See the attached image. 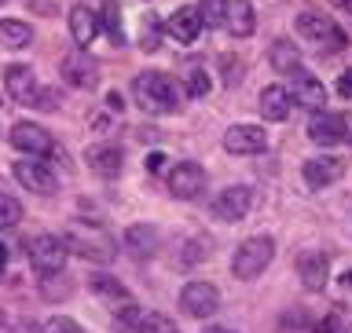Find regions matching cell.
<instances>
[{
    "label": "cell",
    "instance_id": "obj_1",
    "mask_svg": "<svg viewBox=\"0 0 352 333\" xmlns=\"http://www.w3.org/2000/svg\"><path fill=\"white\" fill-rule=\"evenodd\" d=\"M132 95L136 103L147 110V114H173L180 106V88L169 73H158V70H147L132 81Z\"/></svg>",
    "mask_w": 352,
    "mask_h": 333
},
{
    "label": "cell",
    "instance_id": "obj_2",
    "mask_svg": "<svg viewBox=\"0 0 352 333\" xmlns=\"http://www.w3.org/2000/svg\"><path fill=\"white\" fill-rule=\"evenodd\" d=\"M63 242L70 253H77V257H85V260H96V264H107V260L118 257L114 235L103 231L99 224H70L63 231Z\"/></svg>",
    "mask_w": 352,
    "mask_h": 333
},
{
    "label": "cell",
    "instance_id": "obj_3",
    "mask_svg": "<svg viewBox=\"0 0 352 333\" xmlns=\"http://www.w3.org/2000/svg\"><path fill=\"white\" fill-rule=\"evenodd\" d=\"M272 257H275L272 235H253V238H246L235 249V257H231V275L242 279V282H250V279H257V275H264V268L272 264Z\"/></svg>",
    "mask_w": 352,
    "mask_h": 333
},
{
    "label": "cell",
    "instance_id": "obj_4",
    "mask_svg": "<svg viewBox=\"0 0 352 333\" xmlns=\"http://www.w3.org/2000/svg\"><path fill=\"white\" fill-rule=\"evenodd\" d=\"M297 33L323 51H341L349 44L345 30H341L330 15H323V11H301V15H297Z\"/></svg>",
    "mask_w": 352,
    "mask_h": 333
},
{
    "label": "cell",
    "instance_id": "obj_5",
    "mask_svg": "<svg viewBox=\"0 0 352 333\" xmlns=\"http://www.w3.org/2000/svg\"><path fill=\"white\" fill-rule=\"evenodd\" d=\"M26 257L33 264V271H41L44 279H52V275H59L66 268L70 249H66L63 235H37L33 242H26Z\"/></svg>",
    "mask_w": 352,
    "mask_h": 333
},
{
    "label": "cell",
    "instance_id": "obj_6",
    "mask_svg": "<svg viewBox=\"0 0 352 333\" xmlns=\"http://www.w3.org/2000/svg\"><path fill=\"white\" fill-rule=\"evenodd\" d=\"M250 209H253V187H246V183L224 187V191L213 198V216L224 220V224H239V220H246Z\"/></svg>",
    "mask_w": 352,
    "mask_h": 333
},
{
    "label": "cell",
    "instance_id": "obj_7",
    "mask_svg": "<svg viewBox=\"0 0 352 333\" xmlns=\"http://www.w3.org/2000/svg\"><path fill=\"white\" fill-rule=\"evenodd\" d=\"M11 172H15V180L26 187V191H33V194H55V191H59L55 172L44 161H37V158H19Z\"/></svg>",
    "mask_w": 352,
    "mask_h": 333
},
{
    "label": "cell",
    "instance_id": "obj_8",
    "mask_svg": "<svg viewBox=\"0 0 352 333\" xmlns=\"http://www.w3.org/2000/svg\"><path fill=\"white\" fill-rule=\"evenodd\" d=\"M11 147L30 154V158H44L55 150V139L48 136V128L33 125V121H19V125H11Z\"/></svg>",
    "mask_w": 352,
    "mask_h": 333
},
{
    "label": "cell",
    "instance_id": "obj_9",
    "mask_svg": "<svg viewBox=\"0 0 352 333\" xmlns=\"http://www.w3.org/2000/svg\"><path fill=\"white\" fill-rule=\"evenodd\" d=\"M88 290H92L114 315H125V312H132V308H136L132 293L118 282V275H92V279H88Z\"/></svg>",
    "mask_w": 352,
    "mask_h": 333
},
{
    "label": "cell",
    "instance_id": "obj_10",
    "mask_svg": "<svg viewBox=\"0 0 352 333\" xmlns=\"http://www.w3.org/2000/svg\"><path fill=\"white\" fill-rule=\"evenodd\" d=\"M180 308L191 319H209V315H217V308H220V293H217V286H209V282H187L184 286V293H180Z\"/></svg>",
    "mask_w": 352,
    "mask_h": 333
},
{
    "label": "cell",
    "instance_id": "obj_11",
    "mask_svg": "<svg viewBox=\"0 0 352 333\" xmlns=\"http://www.w3.org/2000/svg\"><path fill=\"white\" fill-rule=\"evenodd\" d=\"M206 187V172L198 161H180L176 169L169 172V194L180 198V202H191V198L202 194Z\"/></svg>",
    "mask_w": 352,
    "mask_h": 333
},
{
    "label": "cell",
    "instance_id": "obj_12",
    "mask_svg": "<svg viewBox=\"0 0 352 333\" xmlns=\"http://www.w3.org/2000/svg\"><path fill=\"white\" fill-rule=\"evenodd\" d=\"M308 139L319 143V147H334V143L349 139V117L345 114H316L308 121Z\"/></svg>",
    "mask_w": 352,
    "mask_h": 333
},
{
    "label": "cell",
    "instance_id": "obj_13",
    "mask_svg": "<svg viewBox=\"0 0 352 333\" xmlns=\"http://www.w3.org/2000/svg\"><path fill=\"white\" fill-rule=\"evenodd\" d=\"M297 275H301V286L308 293H319L330 279V260L323 249H305L297 257Z\"/></svg>",
    "mask_w": 352,
    "mask_h": 333
},
{
    "label": "cell",
    "instance_id": "obj_14",
    "mask_svg": "<svg viewBox=\"0 0 352 333\" xmlns=\"http://www.w3.org/2000/svg\"><path fill=\"white\" fill-rule=\"evenodd\" d=\"M118 330L121 333H180L173 319H165L158 312H143V308H132V312L118 315Z\"/></svg>",
    "mask_w": 352,
    "mask_h": 333
},
{
    "label": "cell",
    "instance_id": "obj_15",
    "mask_svg": "<svg viewBox=\"0 0 352 333\" xmlns=\"http://www.w3.org/2000/svg\"><path fill=\"white\" fill-rule=\"evenodd\" d=\"M4 88H8V95L22 106H37V99H41V88H37V81H33V70L22 66V62L4 70Z\"/></svg>",
    "mask_w": 352,
    "mask_h": 333
},
{
    "label": "cell",
    "instance_id": "obj_16",
    "mask_svg": "<svg viewBox=\"0 0 352 333\" xmlns=\"http://www.w3.org/2000/svg\"><path fill=\"white\" fill-rule=\"evenodd\" d=\"M301 176H305V183L312 187V191H323V187L338 183L341 176H345V161L334 158V154H327V158H308Z\"/></svg>",
    "mask_w": 352,
    "mask_h": 333
},
{
    "label": "cell",
    "instance_id": "obj_17",
    "mask_svg": "<svg viewBox=\"0 0 352 333\" xmlns=\"http://www.w3.org/2000/svg\"><path fill=\"white\" fill-rule=\"evenodd\" d=\"M268 147V132L257 125H231L224 132V150L228 154H261Z\"/></svg>",
    "mask_w": 352,
    "mask_h": 333
},
{
    "label": "cell",
    "instance_id": "obj_18",
    "mask_svg": "<svg viewBox=\"0 0 352 333\" xmlns=\"http://www.w3.org/2000/svg\"><path fill=\"white\" fill-rule=\"evenodd\" d=\"M290 77H294V84L286 88V92H290L294 103H301V106H308V110H323V103H327L323 81H319V77H312L308 70H294Z\"/></svg>",
    "mask_w": 352,
    "mask_h": 333
},
{
    "label": "cell",
    "instance_id": "obj_19",
    "mask_svg": "<svg viewBox=\"0 0 352 333\" xmlns=\"http://www.w3.org/2000/svg\"><path fill=\"white\" fill-rule=\"evenodd\" d=\"M165 30L173 33V41H176V44H191V41L198 37V30H202V15H198V8L184 4V8H176L173 15H169Z\"/></svg>",
    "mask_w": 352,
    "mask_h": 333
},
{
    "label": "cell",
    "instance_id": "obj_20",
    "mask_svg": "<svg viewBox=\"0 0 352 333\" xmlns=\"http://www.w3.org/2000/svg\"><path fill=\"white\" fill-rule=\"evenodd\" d=\"M63 77L74 88H96V81H99L96 62L88 59L85 51H70V55H66V59H63Z\"/></svg>",
    "mask_w": 352,
    "mask_h": 333
},
{
    "label": "cell",
    "instance_id": "obj_21",
    "mask_svg": "<svg viewBox=\"0 0 352 333\" xmlns=\"http://www.w3.org/2000/svg\"><path fill=\"white\" fill-rule=\"evenodd\" d=\"M257 19H253V4L250 0H228L224 4V30L231 37H250Z\"/></svg>",
    "mask_w": 352,
    "mask_h": 333
},
{
    "label": "cell",
    "instance_id": "obj_22",
    "mask_svg": "<svg viewBox=\"0 0 352 333\" xmlns=\"http://www.w3.org/2000/svg\"><path fill=\"white\" fill-rule=\"evenodd\" d=\"M88 169H92L96 176H103V180H114V176L121 172V150L110 147V143H99V147H88Z\"/></svg>",
    "mask_w": 352,
    "mask_h": 333
},
{
    "label": "cell",
    "instance_id": "obj_23",
    "mask_svg": "<svg viewBox=\"0 0 352 333\" xmlns=\"http://www.w3.org/2000/svg\"><path fill=\"white\" fill-rule=\"evenodd\" d=\"M96 30H99V19H96L92 8H85V4L70 8V33H74L77 48H88V44L96 41Z\"/></svg>",
    "mask_w": 352,
    "mask_h": 333
},
{
    "label": "cell",
    "instance_id": "obj_24",
    "mask_svg": "<svg viewBox=\"0 0 352 333\" xmlns=\"http://www.w3.org/2000/svg\"><path fill=\"white\" fill-rule=\"evenodd\" d=\"M290 103H294V99H290V92H286L283 84H268L261 92V103L257 106H261V114L268 117V121H283L286 114H290Z\"/></svg>",
    "mask_w": 352,
    "mask_h": 333
},
{
    "label": "cell",
    "instance_id": "obj_25",
    "mask_svg": "<svg viewBox=\"0 0 352 333\" xmlns=\"http://www.w3.org/2000/svg\"><path fill=\"white\" fill-rule=\"evenodd\" d=\"M125 246H129V253H132L136 260H147V257H154V253H158V231H154V227H143V224L129 227Z\"/></svg>",
    "mask_w": 352,
    "mask_h": 333
},
{
    "label": "cell",
    "instance_id": "obj_26",
    "mask_svg": "<svg viewBox=\"0 0 352 333\" xmlns=\"http://www.w3.org/2000/svg\"><path fill=\"white\" fill-rule=\"evenodd\" d=\"M268 62H272V70H279V73H294V70H301V51H297L294 41L279 37L268 48Z\"/></svg>",
    "mask_w": 352,
    "mask_h": 333
},
{
    "label": "cell",
    "instance_id": "obj_27",
    "mask_svg": "<svg viewBox=\"0 0 352 333\" xmlns=\"http://www.w3.org/2000/svg\"><path fill=\"white\" fill-rule=\"evenodd\" d=\"M180 77H184L187 95L206 99V92H209V73H206V62H202V59H187L184 70H180Z\"/></svg>",
    "mask_w": 352,
    "mask_h": 333
},
{
    "label": "cell",
    "instance_id": "obj_28",
    "mask_svg": "<svg viewBox=\"0 0 352 333\" xmlns=\"http://www.w3.org/2000/svg\"><path fill=\"white\" fill-rule=\"evenodd\" d=\"M30 41H33V33H30L26 22H19V19L0 22V44H4V48H26Z\"/></svg>",
    "mask_w": 352,
    "mask_h": 333
},
{
    "label": "cell",
    "instance_id": "obj_29",
    "mask_svg": "<svg viewBox=\"0 0 352 333\" xmlns=\"http://www.w3.org/2000/svg\"><path fill=\"white\" fill-rule=\"evenodd\" d=\"M103 26H107V37L114 41V44H125V30H121L118 0H103Z\"/></svg>",
    "mask_w": 352,
    "mask_h": 333
},
{
    "label": "cell",
    "instance_id": "obj_30",
    "mask_svg": "<svg viewBox=\"0 0 352 333\" xmlns=\"http://www.w3.org/2000/svg\"><path fill=\"white\" fill-rule=\"evenodd\" d=\"M140 48L143 51H158L162 48V26H158V19L147 15L143 19V26H140Z\"/></svg>",
    "mask_w": 352,
    "mask_h": 333
},
{
    "label": "cell",
    "instance_id": "obj_31",
    "mask_svg": "<svg viewBox=\"0 0 352 333\" xmlns=\"http://www.w3.org/2000/svg\"><path fill=\"white\" fill-rule=\"evenodd\" d=\"M19 220H22V205H19L11 194H0V231H4V227H15Z\"/></svg>",
    "mask_w": 352,
    "mask_h": 333
},
{
    "label": "cell",
    "instance_id": "obj_32",
    "mask_svg": "<svg viewBox=\"0 0 352 333\" xmlns=\"http://www.w3.org/2000/svg\"><path fill=\"white\" fill-rule=\"evenodd\" d=\"M224 4L228 0H202V8H198L202 26H224Z\"/></svg>",
    "mask_w": 352,
    "mask_h": 333
},
{
    "label": "cell",
    "instance_id": "obj_33",
    "mask_svg": "<svg viewBox=\"0 0 352 333\" xmlns=\"http://www.w3.org/2000/svg\"><path fill=\"white\" fill-rule=\"evenodd\" d=\"M37 333H81V326H77L70 315H52V319H48V323H44Z\"/></svg>",
    "mask_w": 352,
    "mask_h": 333
},
{
    "label": "cell",
    "instance_id": "obj_34",
    "mask_svg": "<svg viewBox=\"0 0 352 333\" xmlns=\"http://www.w3.org/2000/svg\"><path fill=\"white\" fill-rule=\"evenodd\" d=\"M209 249H213V242L198 235V238H191V242H187V249H184V260H187V264H198L202 257H209Z\"/></svg>",
    "mask_w": 352,
    "mask_h": 333
},
{
    "label": "cell",
    "instance_id": "obj_35",
    "mask_svg": "<svg viewBox=\"0 0 352 333\" xmlns=\"http://www.w3.org/2000/svg\"><path fill=\"white\" fill-rule=\"evenodd\" d=\"M242 73H246V70H242V59H235V55H224V84L235 88V84L242 81Z\"/></svg>",
    "mask_w": 352,
    "mask_h": 333
},
{
    "label": "cell",
    "instance_id": "obj_36",
    "mask_svg": "<svg viewBox=\"0 0 352 333\" xmlns=\"http://www.w3.org/2000/svg\"><path fill=\"white\" fill-rule=\"evenodd\" d=\"M338 92L345 95V99H352V70H349V73H341V81H338Z\"/></svg>",
    "mask_w": 352,
    "mask_h": 333
},
{
    "label": "cell",
    "instance_id": "obj_37",
    "mask_svg": "<svg viewBox=\"0 0 352 333\" xmlns=\"http://www.w3.org/2000/svg\"><path fill=\"white\" fill-rule=\"evenodd\" d=\"M162 158H165V154H158V150L147 154V169H151V172H158V169H162Z\"/></svg>",
    "mask_w": 352,
    "mask_h": 333
},
{
    "label": "cell",
    "instance_id": "obj_38",
    "mask_svg": "<svg viewBox=\"0 0 352 333\" xmlns=\"http://www.w3.org/2000/svg\"><path fill=\"white\" fill-rule=\"evenodd\" d=\"M107 103H110V110H118V114H121V95H118V92H110Z\"/></svg>",
    "mask_w": 352,
    "mask_h": 333
},
{
    "label": "cell",
    "instance_id": "obj_39",
    "mask_svg": "<svg viewBox=\"0 0 352 333\" xmlns=\"http://www.w3.org/2000/svg\"><path fill=\"white\" fill-rule=\"evenodd\" d=\"M334 326H338V315H330L327 323H319V333H330V330H334Z\"/></svg>",
    "mask_w": 352,
    "mask_h": 333
},
{
    "label": "cell",
    "instance_id": "obj_40",
    "mask_svg": "<svg viewBox=\"0 0 352 333\" xmlns=\"http://www.w3.org/2000/svg\"><path fill=\"white\" fill-rule=\"evenodd\" d=\"M330 4H334L338 11H349V15H352V0H330Z\"/></svg>",
    "mask_w": 352,
    "mask_h": 333
},
{
    "label": "cell",
    "instance_id": "obj_41",
    "mask_svg": "<svg viewBox=\"0 0 352 333\" xmlns=\"http://www.w3.org/2000/svg\"><path fill=\"white\" fill-rule=\"evenodd\" d=\"M4 264H8V246L0 242V271H4Z\"/></svg>",
    "mask_w": 352,
    "mask_h": 333
},
{
    "label": "cell",
    "instance_id": "obj_42",
    "mask_svg": "<svg viewBox=\"0 0 352 333\" xmlns=\"http://www.w3.org/2000/svg\"><path fill=\"white\" fill-rule=\"evenodd\" d=\"M206 333H235V330H228V326H209Z\"/></svg>",
    "mask_w": 352,
    "mask_h": 333
},
{
    "label": "cell",
    "instance_id": "obj_43",
    "mask_svg": "<svg viewBox=\"0 0 352 333\" xmlns=\"http://www.w3.org/2000/svg\"><path fill=\"white\" fill-rule=\"evenodd\" d=\"M345 286H349V290H352V271H349V279H345Z\"/></svg>",
    "mask_w": 352,
    "mask_h": 333
},
{
    "label": "cell",
    "instance_id": "obj_44",
    "mask_svg": "<svg viewBox=\"0 0 352 333\" xmlns=\"http://www.w3.org/2000/svg\"><path fill=\"white\" fill-rule=\"evenodd\" d=\"M341 333H352V326H345V330H341Z\"/></svg>",
    "mask_w": 352,
    "mask_h": 333
},
{
    "label": "cell",
    "instance_id": "obj_45",
    "mask_svg": "<svg viewBox=\"0 0 352 333\" xmlns=\"http://www.w3.org/2000/svg\"><path fill=\"white\" fill-rule=\"evenodd\" d=\"M0 323H4V315H0Z\"/></svg>",
    "mask_w": 352,
    "mask_h": 333
},
{
    "label": "cell",
    "instance_id": "obj_46",
    "mask_svg": "<svg viewBox=\"0 0 352 333\" xmlns=\"http://www.w3.org/2000/svg\"><path fill=\"white\" fill-rule=\"evenodd\" d=\"M0 4H4V0H0Z\"/></svg>",
    "mask_w": 352,
    "mask_h": 333
}]
</instances>
